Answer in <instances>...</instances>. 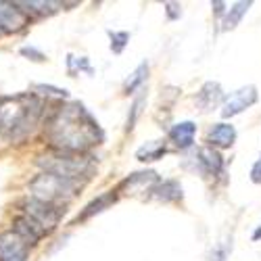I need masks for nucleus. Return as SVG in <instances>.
I'll use <instances>...</instances> for the list:
<instances>
[{
    "instance_id": "24",
    "label": "nucleus",
    "mask_w": 261,
    "mask_h": 261,
    "mask_svg": "<svg viewBox=\"0 0 261 261\" xmlns=\"http://www.w3.org/2000/svg\"><path fill=\"white\" fill-rule=\"evenodd\" d=\"M67 69H69V73H71V75H75L77 71L92 73V67H90L88 59H86V57H80V59H75L73 55H69V57H67Z\"/></svg>"
},
{
    "instance_id": "11",
    "label": "nucleus",
    "mask_w": 261,
    "mask_h": 261,
    "mask_svg": "<svg viewBox=\"0 0 261 261\" xmlns=\"http://www.w3.org/2000/svg\"><path fill=\"white\" fill-rule=\"evenodd\" d=\"M207 142L209 146H220V148H230L234 142H236V129L232 123H215L211 129H209V136H207Z\"/></svg>"
},
{
    "instance_id": "23",
    "label": "nucleus",
    "mask_w": 261,
    "mask_h": 261,
    "mask_svg": "<svg viewBox=\"0 0 261 261\" xmlns=\"http://www.w3.org/2000/svg\"><path fill=\"white\" fill-rule=\"evenodd\" d=\"M109 38H111V50L115 55H121L129 42V34L127 32H109Z\"/></svg>"
},
{
    "instance_id": "29",
    "label": "nucleus",
    "mask_w": 261,
    "mask_h": 261,
    "mask_svg": "<svg viewBox=\"0 0 261 261\" xmlns=\"http://www.w3.org/2000/svg\"><path fill=\"white\" fill-rule=\"evenodd\" d=\"M259 238H261V226H259V228L253 232V241H259Z\"/></svg>"
},
{
    "instance_id": "12",
    "label": "nucleus",
    "mask_w": 261,
    "mask_h": 261,
    "mask_svg": "<svg viewBox=\"0 0 261 261\" xmlns=\"http://www.w3.org/2000/svg\"><path fill=\"white\" fill-rule=\"evenodd\" d=\"M199 167L207 176H222L224 173V159L211 146H203L199 148Z\"/></svg>"
},
{
    "instance_id": "3",
    "label": "nucleus",
    "mask_w": 261,
    "mask_h": 261,
    "mask_svg": "<svg viewBox=\"0 0 261 261\" xmlns=\"http://www.w3.org/2000/svg\"><path fill=\"white\" fill-rule=\"evenodd\" d=\"M42 171L55 173L65 180H71L77 184H86L94 176V161L88 155H77V153H59L53 150L50 155L38 157L36 161Z\"/></svg>"
},
{
    "instance_id": "28",
    "label": "nucleus",
    "mask_w": 261,
    "mask_h": 261,
    "mask_svg": "<svg viewBox=\"0 0 261 261\" xmlns=\"http://www.w3.org/2000/svg\"><path fill=\"white\" fill-rule=\"evenodd\" d=\"M226 7H228L226 3H211V9H213V13H215V15H220V17L226 13Z\"/></svg>"
},
{
    "instance_id": "15",
    "label": "nucleus",
    "mask_w": 261,
    "mask_h": 261,
    "mask_svg": "<svg viewBox=\"0 0 261 261\" xmlns=\"http://www.w3.org/2000/svg\"><path fill=\"white\" fill-rule=\"evenodd\" d=\"M17 7L30 19V17H48V15L57 13L63 7V3H50V0L48 3H44V0L36 3V0H32V3H17Z\"/></svg>"
},
{
    "instance_id": "20",
    "label": "nucleus",
    "mask_w": 261,
    "mask_h": 261,
    "mask_svg": "<svg viewBox=\"0 0 261 261\" xmlns=\"http://www.w3.org/2000/svg\"><path fill=\"white\" fill-rule=\"evenodd\" d=\"M144 105H146V90L140 88L138 90V96L132 102V109H129V115H127V121H125V132H132V129L136 127V121L142 115V107Z\"/></svg>"
},
{
    "instance_id": "21",
    "label": "nucleus",
    "mask_w": 261,
    "mask_h": 261,
    "mask_svg": "<svg viewBox=\"0 0 261 261\" xmlns=\"http://www.w3.org/2000/svg\"><path fill=\"white\" fill-rule=\"evenodd\" d=\"M36 96H55V98H67L69 92L65 88H57V86H46V84H36L34 86Z\"/></svg>"
},
{
    "instance_id": "7",
    "label": "nucleus",
    "mask_w": 261,
    "mask_h": 261,
    "mask_svg": "<svg viewBox=\"0 0 261 261\" xmlns=\"http://www.w3.org/2000/svg\"><path fill=\"white\" fill-rule=\"evenodd\" d=\"M257 100H259V92H257L255 86H243V88H238L236 92H232L224 100V105H222V117L230 119L234 115H241L243 111H247L249 107H253Z\"/></svg>"
},
{
    "instance_id": "2",
    "label": "nucleus",
    "mask_w": 261,
    "mask_h": 261,
    "mask_svg": "<svg viewBox=\"0 0 261 261\" xmlns=\"http://www.w3.org/2000/svg\"><path fill=\"white\" fill-rule=\"evenodd\" d=\"M44 115V100L34 92L0 98V136L7 140H23Z\"/></svg>"
},
{
    "instance_id": "6",
    "label": "nucleus",
    "mask_w": 261,
    "mask_h": 261,
    "mask_svg": "<svg viewBox=\"0 0 261 261\" xmlns=\"http://www.w3.org/2000/svg\"><path fill=\"white\" fill-rule=\"evenodd\" d=\"M34 247L25 243L17 232H0V261H28Z\"/></svg>"
},
{
    "instance_id": "22",
    "label": "nucleus",
    "mask_w": 261,
    "mask_h": 261,
    "mask_svg": "<svg viewBox=\"0 0 261 261\" xmlns=\"http://www.w3.org/2000/svg\"><path fill=\"white\" fill-rule=\"evenodd\" d=\"M230 253H232V238H230V241L220 243L217 247H213V251L209 253V257L205 261H228Z\"/></svg>"
},
{
    "instance_id": "25",
    "label": "nucleus",
    "mask_w": 261,
    "mask_h": 261,
    "mask_svg": "<svg viewBox=\"0 0 261 261\" xmlns=\"http://www.w3.org/2000/svg\"><path fill=\"white\" fill-rule=\"evenodd\" d=\"M163 9H165V15L169 21H178L182 17V5L180 3H165Z\"/></svg>"
},
{
    "instance_id": "4",
    "label": "nucleus",
    "mask_w": 261,
    "mask_h": 261,
    "mask_svg": "<svg viewBox=\"0 0 261 261\" xmlns=\"http://www.w3.org/2000/svg\"><path fill=\"white\" fill-rule=\"evenodd\" d=\"M82 186L84 184L65 180V178L55 176V173H48V171H40L38 176L32 178L30 184H28L30 197L40 199L44 203H50V205H61V207H65V203L71 201L82 190Z\"/></svg>"
},
{
    "instance_id": "19",
    "label": "nucleus",
    "mask_w": 261,
    "mask_h": 261,
    "mask_svg": "<svg viewBox=\"0 0 261 261\" xmlns=\"http://www.w3.org/2000/svg\"><path fill=\"white\" fill-rule=\"evenodd\" d=\"M165 153H167L165 144H161V142H148V144H144V146H140L136 150V159L138 161H157Z\"/></svg>"
},
{
    "instance_id": "26",
    "label": "nucleus",
    "mask_w": 261,
    "mask_h": 261,
    "mask_svg": "<svg viewBox=\"0 0 261 261\" xmlns=\"http://www.w3.org/2000/svg\"><path fill=\"white\" fill-rule=\"evenodd\" d=\"M21 55L28 57V59H32V61H36V63L46 61L44 53H40V50H38V48H34V46H23V48H21Z\"/></svg>"
},
{
    "instance_id": "17",
    "label": "nucleus",
    "mask_w": 261,
    "mask_h": 261,
    "mask_svg": "<svg viewBox=\"0 0 261 261\" xmlns=\"http://www.w3.org/2000/svg\"><path fill=\"white\" fill-rule=\"evenodd\" d=\"M253 7V3H234L232 7H230V11L226 13V17H224V23H222V32H230V30H234L238 23L243 21V17L249 13V9Z\"/></svg>"
},
{
    "instance_id": "9",
    "label": "nucleus",
    "mask_w": 261,
    "mask_h": 261,
    "mask_svg": "<svg viewBox=\"0 0 261 261\" xmlns=\"http://www.w3.org/2000/svg\"><path fill=\"white\" fill-rule=\"evenodd\" d=\"M159 176L157 171H136L132 176H127L117 190H125L127 194H136V192H146V190H153L155 184H159Z\"/></svg>"
},
{
    "instance_id": "27",
    "label": "nucleus",
    "mask_w": 261,
    "mask_h": 261,
    "mask_svg": "<svg viewBox=\"0 0 261 261\" xmlns=\"http://www.w3.org/2000/svg\"><path fill=\"white\" fill-rule=\"evenodd\" d=\"M251 180L255 184H261V157H259V161H255V165L251 169Z\"/></svg>"
},
{
    "instance_id": "5",
    "label": "nucleus",
    "mask_w": 261,
    "mask_h": 261,
    "mask_svg": "<svg viewBox=\"0 0 261 261\" xmlns=\"http://www.w3.org/2000/svg\"><path fill=\"white\" fill-rule=\"evenodd\" d=\"M19 215L28 217L30 222H34L38 228H42L46 234H50L59 222L61 217L65 215V207L61 205H50V203H44L40 199H34V197H28L19 203Z\"/></svg>"
},
{
    "instance_id": "14",
    "label": "nucleus",
    "mask_w": 261,
    "mask_h": 261,
    "mask_svg": "<svg viewBox=\"0 0 261 261\" xmlns=\"http://www.w3.org/2000/svg\"><path fill=\"white\" fill-rule=\"evenodd\" d=\"M115 201H117V190H109V192L98 194V197H96L94 201H90L88 205L84 207V211L75 217V224H77V222H86V220H90V217H92V215H96V213H102L105 209L111 207Z\"/></svg>"
},
{
    "instance_id": "8",
    "label": "nucleus",
    "mask_w": 261,
    "mask_h": 261,
    "mask_svg": "<svg viewBox=\"0 0 261 261\" xmlns=\"http://www.w3.org/2000/svg\"><path fill=\"white\" fill-rule=\"evenodd\" d=\"M30 25V19L21 13L17 3H3L0 0V36L19 34Z\"/></svg>"
},
{
    "instance_id": "16",
    "label": "nucleus",
    "mask_w": 261,
    "mask_h": 261,
    "mask_svg": "<svg viewBox=\"0 0 261 261\" xmlns=\"http://www.w3.org/2000/svg\"><path fill=\"white\" fill-rule=\"evenodd\" d=\"M150 194H153L157 201H163V203L180 201L182 199V186L176 180H165V182H159L157 188L150 190Z\"/></svg>"
},
{
    "instance_id": "13",
    "label": "nucleus",
    "mask_w": 261,
    "mask_h": 261,
    "mask_svg": "<svg viewBox=\"0 0 261 261\" xmlns=\"http://www.w3.org/2000/svg\"><path fill=\"white\" fill-rule=\"evenodd\" d=\"M194 136H197V123L194 121H180L169 129V140L178 148H190L194 144Z\"/></svg>"
},
{
    "instance_id": "18",
    "label": "nucleus",
    "mask_w": 261,
    "mask_h": 261,
    "mask_svg": "<svg viewBox=\"0 0 261 261\" xmlns=\"http://www.w3.org/2000/svg\"><path fill=\"white\" fill-rule=\"evenodd\" d=\"M146 77H148V63L142 61L138 67H136V71L125 80V84H123V92H125V94H134L136 90H140L142 86H144Z\"/></svg>"
},
{
    "instance_id": "10",
    "label": "nucleus",
    "mask_w": 261,
    "mask_h": 261,
    "mask_svg": "<svg viewBox=\"0 0 261 261\" xmlns=\"http://www.w3.org/2000/svg\"><path fill=\"white\" fill-rule=\"evenodd\" d=\"M222 98H224L222 86L217 82H205L201 86V90L197 92V107L201 109L203 113H209L222 102Z\"/></svg>"
},
{
    "instance_id": "1",
    "label": "nucleus",
    "mask_w": 261,
    "mask_h": 261,
    "mask_svg": "<svg viewBox=\"0 0 261 261\" xmlns=\"http://www.w3.org/2000/svg\"><path fill=\"white\" fill-rule=\"evenodd\" d=\"M46 138L53 150L86 155V150L102 142L105 134L82 102H69L53 109L46 121Z\"/></svg>"
}]
</instances>
